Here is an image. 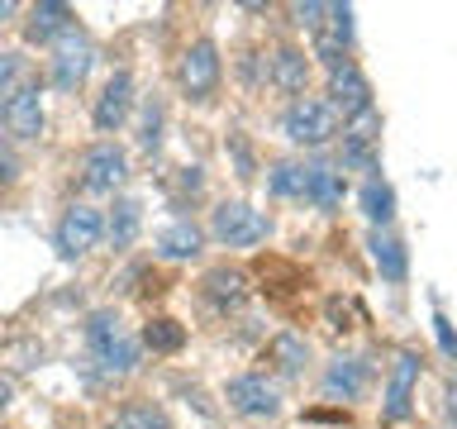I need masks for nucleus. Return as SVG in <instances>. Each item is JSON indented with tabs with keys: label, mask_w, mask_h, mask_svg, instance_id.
Returning <instances> with one entry per match:
<instances>
[{
	"label": "nucleus",
	"mask_w": 457,
	"mask_h": 429,
	"mask_svg": "<svg viewBox=\"0 0 457 429\" xmlns=\"http://www.w3.org/2000/svg\"><path fill=\"white\" fill-rule=\"evenodd\" d=\"M286 134L300 148H324L328 139L338 134V114L324 105L320 96H295L291 110H286Z\"/></svg>",
	"instance_id": "1"
},
{
	"label": "nucleus",
	"mask_w": 457,
	"mask_h": 429,
	"mask_svg": "<svg viewBox=\"0 0 457 429\" xmlns=\"http://www.w3.org/2000/svg\"><path fill=\"white\" fill-rule=\"evenodd\" d=\"M214 239L228 243V248H253V243H262L271 234V220L262 210L243 206V200H224L220 210H214Z\"/></svg>",
	"instance_id": "2"
},
{
	"label": "nucleus",
	"mask_w": 457,
	"mask_h": 429,
	"mask_svg": "<svg viewBox=\"0 0 457 429\" xmlns=\"http://www.w3.org/2000/svg\"><path fill=\"white\" fill-rule=\"evenodd\" d=\"M91 353L100 358V367L105 372H129L134 367V339L124 334V324L114 320L110 310H100V315H91Z\"/></svg>",
	"instance_id": "3"
},
{
	"label": "nucleus",
	"mask_w": 457,
	"mask_h": 429,
	"mask_svg": "<svg viewBox=\"0 0 457 429\" xmlns=\"http://www.w3.org/2000/svg\"><path fill=\"white\" fill-rule=\"evenodd\" d=\"M177 77H181V91L191 96V100H210L214 86H220V48H214L210 38L191 43V48L181 53Z\"/></svg>",
	"instance_id": "4"
},
{
	"label": "nucleus",
	"mask_w": 457,
	"mask_h": 429,
	"mask_svg": "<svg viewBox=\"0 0 457 429\" xmlns=\"http://www.w3.org/2000/svg\"><path fill=\"white\" fill-rule=\"evenodd\" d=\"M224 396H228V410L248 415V420H271V415L281 410L277 386H271L267 377H257V372H243V377H234Z\"/></svg>",
	"instance_id": "5"
},
{
	"label": "nucleus",
	"mask_w": 457,
	"mask_h": 429,
	"mask_svg": "<svg viewBox=\"0 0 457 429\" xmlns=\"http://www.w3.org/2000/svg\"><path fill=\"white\" fill-rule=\"evenodd\" d=\"M100 234H105V220H100V210L96 206H71L62 214V224H57V253L62 257H81V253H91Z\"/></svg>",
	"instance_id": "6"
},
{
	"label": "nucleus",
	"mask_w": 457,
	"mask_h": 429,
	"mask_svg": "<svg viewBox=\"0 0 457 429\" xmlns=\"http://www.w3.org/2000/svg\"><path fill=\"white\" fill-rule=\"evenodd\" d=\"M328 110H343V120H357V114H367L371 110V86H367V77L357 72L353 63H343V67H334L328 72V100H324Z\"/></svg>",
	"instance_id": "7"
},
{
	"label": "nucleus",
	"mask_w": 457,
	"mask_h": 429,
	"mask_svg": "<svg viewBox=\"0 0 457 429\" xmlns=\"http://www.w3.org/2000/svg\"><path fill=\"white\" fill-rule=\"evenodd\" d=\"M348 43H353V10L348 5H328L324 24L314 29V57L334 72L348 63Z\"/></svg>",
	"instance_id": "8"
},
{
	"label": "nucleus",
	"mask_w": 457,
	"mask_h": 429,
	"mask_svg": "<svg viewBox=\"0 0 457 429\" xmlns=\"http://www.w3.org/2000/svg\"><path fill=\"white\" fill-rule=\"evenodd\" d=\"M96 53L91 43H86L77 29H67L62 38H57V53H53V86H62V91H77L86 81V72H91Z\"/></svg>",
	"instance_id": "9"
},
{
	"label": "nucleus",
	"mask_w": 457,
	"mask_h": 429,
	"mask_svg": "<svg viewBox=\"0 0 457 429\" xmlns=\"http://www.w3.org/2000/svg\"><path fill=\"white\" fill-rule=\"evenodd\" d=\"M129 172V157L124 148H114V143H96V148H86L81 157V186L86 191H114V186L124 181Z\"/></svg>",
	"instance_id": "10"
},
{
	"label": "nucleus",
	"mask_w": 457,
	"mask_h": 429,
	"mask_svg": "<svg viewBox=\"0 0 457 429\" xmlns=\"http://www.w3.org/2000/svg\"><path fill=\"white\" fill-rule=\"evenodd\" d=\"M0 124H5L14 139H38L43 134V100H38V86L34 81L20 86V91L0 105Z\"/></svg>",
	"instance_id": "11"
},
{
	"label": "nucleus",
	"mask_w": 457,
	"mask_h": 429,
	"mask_svg": "<svg viewBox=\"0 0 457 429\" xmlns=\"http://www.w3.org/2000/svg\"><path fill=\"white\" fill-rule=\"evenodd\" d=\"M129 110H134V77L129 72H114V77L105 81V91H100V100H96V129L100 134H114L124 120H129Z\"/></svg>",
	"instance_id": "12"
},
{
	"label": "nucleus",
	"mask_w": 457,
	"mask_h": 429,
	"mask_svg": "<svg viewBox=\"0 0 457 429\" xmlns=\"http://www.w3.org/2000/svg\"><path fill=\"white\" fill-rule=\"evenodd\" d=\"M414 382H420V358H414V353H395L391 382H386V420H405V415H410Z\"/></svg>",
	"instance_id": "13"
},
{
	"label": "nucleus",
	"mask_w": 457,
	"mask_h": 429,
	"mask_svg": "<svg viewBox=\"0 0 457 429\" xmlns=\"http://www.w3.org/2000/svg\"><path fill=\"white\" fill-rule=\"evenodd\" d=\"M377 120L367 114H357L353 129H343V167H357V172H377Z\"/></svg>",
	"instance_id": "14"
},
{
	"label": "nucleus",
	"mask_w": 457,
	"mask_h": 429,
	"mask_svg": "<svg viewBox=\"0 0 457 429\" xmlns=\"http://www.w3.org/2000/svg\"><path fill=\"white\" fill-rule=\"evenodd\" d=\"M200 286H205V300H210V306L220 310V315L238 310L243 300H248V277H243L238 267H210Z\"/></svg>",
	"instance_id": "15"
},
{
	"label": "nucleus",
	"mask_w": 457,
	"mask_h": 429,
	"mask_svg": "<svg viewBox=\"0 0 457 429\" xmlns=\"http://www.w3.org/2000/svg\"><path fill=\"white\" fill-rule=\"evenodd\" d=\"M67 29H71V5H62V0H38L24 20V38L29 43H57Z\"/></svg>",
	"instance_id": "16"
},
{
	"label": "nucleus",
	"mask_w": 457,
	"mask_h": 429,
	"mask_svg": "<svg viewBox=\"0 0 457 429\" xmlns=\"http://www.w3.org/2000/svg\"><path fill=\"white\" fill-rule=\"evenodd\" d=\"M271 86L286 96H305L310 86V57L300 48H277L271 53Z\"/></svg>",
	"instance_id": "17"
},
{
	"label": "nucleus",
	"mask_w": 457,
	"mask_h": 429,
	"mask_svg": "<svg viewBox=\"0 0 457 429\" xmlns=\"http://www.w3.org/2000/svg\"><path fill=\"white\" fill-rule=\"evenodd\" d=\"M362 386H367V363L362 358H338V363H328V372H324V391L328 396L353 400V396H362Z\"/></svg>",
	"instance_id": "18"
},
{
	"label": "nucleus",
	"mask_w": 457,
	"mask_h": 429,
	"mask_svg": "<svg viewBox=\"0 0 457 429\" xmlns=\"http://www.w3.org/2000/svg\"><path fill=\"white\" fill-rule=\"evenodd\" d=\"M200 229L191 224V220H177V224H167L162 234H157V253L162 257H171V263H181V257H195L200 253Z\"/></svg>",
	"instance_id": "19"
},
{
	"label": "nucleus",
	"mask_w": 457,
	"mask_h": 429,
	"mask_svg": "<svg viewBox=\"0 0 457 429\" xmlns=\"http://www.w3.org/2000/svg\"><path fill=\"white\" fill-rule=\"evenodd\" d=\"M305 358H310V349H305V339L300 334H277L267 343V363L281 372V377H295L300 367H305Z\"/></svg>",
	"instance_id": "20"
},
{
	"label": "nucleus",
	"mask_w": 457,
	"mask_h": 429,
	"mask_svg": "<svg viewBox=\"0 0 457 429\" xmlns=\"http://www.w3.org/2000/svg\"><path fill=\"white\" fill-rule=\"evenodd\" d=\"M305 200H314L320 210H334L343 200V172L334 167H310L305 172Z\"/></svg>",
	"instance_id": "21"
},
{
	"label": "nucleus",
	"mask_w": 457,
	"mask_h": 429,
	"mask_svg": "<svg viewBox=\"0 0 457 429\" xmlns=\"http://www.w3.org/2000/svg\"><path fill=\"white\" fill-rule=\"evenodd\" d=\"M371 263L381 267L386 282H400V277H405V248H400L391 234H381V229L371 234Z\"/></svg>",
	"instance_id": "22"
},
{
	"label": "nucleus",
	"mask_w": 457,
	"mask_h": 429,
	"mask_svg": "<svg viewBox=\"0 0 457 429\" xmlns=\"http://www.w3.org/2000/svg\"><path fill=\"white\" fill-rule=\"evenodd\" d=\"M362 210H367V220H371V224H386V220L395 214V191H391L386 181L371 177V181L362 186Z\"/></svg>",
	"instance_id": "23"
},
{
	"label": "nucleus",
	"mask_w": 457,
	"mask_h": 429,
	"mask_svg": "<svg viewBox=\"0 0 457 429\" xmlns=\"http://www.w3.org/2000/svg\"><path fill=\"white\" fill-rule=\"evenodd\" d=\"M305 163H277L267 172V186H271V196H305Z\"/></svg>",
	"instance_id": "24"
},
{
	"label": "nucleus",
	"mask_w": 457,
	"mask_h": 429,
	"mask_svg": "<svg viewBox=\"0 0 457 429\" xmlns=\"http://www.w3.org/2000/svg\"><path fill=\"white\" fill-rule=\"evenodd\" d=\"M143 343H148L153 353H177L181 343H186V329H181L177 320H167V315H162V320H153L148 329H143Z\"/></svg>",
	"instance_id": "25"
},
{
	"label": "nucleus",
	"mask_w": 457,
	"mask_h": 429,
	"mask_svg": "<svg viewBox=\"0 0 457 429\" xmlns=\"http://www.w3.org/2000/svg\"><path fill=\"white\" fill-rule=\"evenodd\" d=\"M105 229H110V243H114V248H124V243H134V234H138V206H134V200H120Z\"/></svg>",
	"instance_id": "26"
},
{
	"label": "nucleus",
	"mask_w": 457,
	"mask_h": 429,
	"mask_svg": "<svg viewBox=\"0 0 457 429\" xmlns=\"http://www.w3.org/2000/svg\"><path fill=\"white\" fill-rule=\"evenodd\" d=\"M20 86H29V67H24V57H14V53H0V105L20 91Z\"/></svg>",
	"instance_id": "27"
},
{
	"label": "nucleus",
	"mask_w": 457,
	"mask_h": 429,
	"mask_svg": "<svg viewBox=\"0 0 457 429\" xmlns=\"http://www.w3.org/2000/svg\"><path fill=\"white\" fill-rule=\"evenodd\" d=\"M110 429H162V415H157V410H143V406H129V410L114 415Z\"/></svg>",
	"instance_id": "28"
},
{
	"label": "nucleus",
	"mask_w": 457,
	"mask_h": 429,
	"mask_svg": "<svg viewBox=\"0 0 457 429\" xmlns=\"http://www.w3.org/2000/svg\"><path fill=\"white\" fill-rule=\"evenodd\" d=\"M157 129H162V110H157V105H148V114H143V148H157V139H162V134H157Z\"/></svg>",
	"instance_id": "29"
},
{
	"label": "nucleus",
	"mask_w": 457,
	"mask_h": 429,
	"mask_svg": "<svg viewBox=\"0 0 457 429\" xmlns=\"http://www.w3.org/2000/svg\"><path fill=\"white\" fill-rule=\"evenodd\" d=\"M291 14H295V24H310V29H320L324 24V14H328V5H291Z\"/></svg>",
	"instance_id": "30"
},
{
	"label": "nucleus",
	"mask_w": 457,
	"mask_h": 429,
	"mask_svg": "<svg viewBox=\"0 0 457 429\" xmlns=\"http://www.w3.org/2000/svg\"><path fill=\"white\" fill-rule=\"evenodd\" d=\"M14 177H20V163H14V153H10V143L0 139V186H10Z\"/></svg>",
	"instance_id": "31"
},
{
	"label": "nucleus",
	"mask_w": 457,
	"mask_h": 429,
	"mask_svg": "<svg viewBox=\"0 0 457 429\" xmlns=\"http://www.w3.org/2000/svg\"><path fill=\"white\" fill-rule=\"evenodd\" d=\"M434 334H438V349H443V353L453 358V349H457V343H453V329H448V320H443V315L434 320Z\"/></svg>",
	"instance_id": "32"
},
{
	"label": "nucleus",
	"mask_w": 457,
	"mask_h": 429,
	"mask_svg": "<svg viewBox=\"0 0 457 429\" xmlns=\"http://www.w3.org/2000/svg\"><path fill=\"white\" fill-rule=\"evenodd\" d=\"M328 320H334V329H353L348 324V306H343V300H328Z\"/></svg>",
	"instance_id": "33"
},
{
	"label": "nucleus",
	"mask_w": 457,
	"mask_h": 429,
	"mask_svg": "<svg viewBox=\"0 0 457 429\" xmlns=\"http://www.w3.org/2000/svg\"><path fill=\"white\" fill-rule=\"evenodd\" d=\"M10 396H14V391H10V382H5V377H0V410H5V406H10Z\"/></svg>",
	"instance_id": "34"
},
{
	"label": "nucleus",
	"mask_w": 457,
	"mask_h": 429,
	"mask_svg": "<svg viewBox=\"0 0 457 429\" xmlns=\"http://www.w3.org/2000/svg\"><path fill=\"white\" fill-rule=\"evenodd\" d=\"M10 14H14V5H10V0H0V24H5Z\"/></svg>",
	"instance_id": "35"
},
{
	"label": "nucleus",
	"mask_w": 457,
	"mask_h": 429,
	"mask_svg": "<svg viewBox=\"0 0 457 429\" xmlns=\"http://www.w3.org/2000/svg\"><path fill=\"white\" fill-rule=\"evenodd\" d=\"M162 429H167V425H162Z\"/></svg>",
	"instance_id": "36"
}]
</instances>
